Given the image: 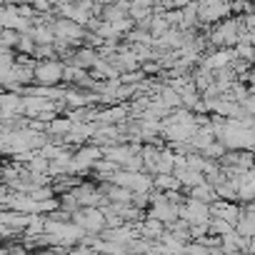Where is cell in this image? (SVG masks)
I'll return each mask as SVG.
<instances>
[{"instance_id":"1","label":"cell","mask_w":255,"mask_h":255,"mask_svg":"<svg viewBox=\"0 0 255 255\" xmlns=\"http://www.w3.org/2000/svg\"><path fill=\"white\" fill-rule=\"evenodd\" d=\"M73 223L85 235H103L108 230V215L103 208H83L73 215Z\"/></svg>"},{"instance_id":"6","label":"cell","mask_w":255,"mask_h":255,"mask_svg":"<svg viewBox=\"0 0 255 255\" xmlns=\"http://www.w3.org/2000/svg\"><path fill=\"white\" fill-rule=\"evenodd\" d=\"M210 210H213V218H220V220L230 223L233 228L238 225V220L243 215V205L240 203H225V200H215L210 205Z\"/></svg>"},{"instance_id":"7","label":"cell","mask_w":255,"mask_h":255,"mask_svg":"<svg viewBox=\"0 0 255 255\" xmlns=\"http://www.w3.org/2000/svg\"><path fill=\"white\" fill-rule=\"evenodd\" d=\"M98 60H100V50L83 45V48H78V50H75V55H73V60H70L68 65H75V68H80V70L93 73V68L98 65Z\"/></svg>"},{"instance_id":"12","label":"cell","mask_w":255,"mask_h":255,"mask_svg":"<svg viewBox=\"0 0 255 255\" xmlns=\"http://www.w3.org/2000/svg\"><path fill=\"white\" fill-rule=\"evenodd\" d=\"M185 195H188L190 200H200V203H208V205H213V203L218 200V193H215V188H213L210 183H203V185L188 190Z\"/></svg>"},{"instance_id":"5","label":"cell","mask_w":255,"mask_h":255,"mask_svg":"<svg viewBox=\"0 0 255 255\" xmlns=\"http://www.w3.org/2000/svg\"><path fill=\"white\" fill-rule=\"evenodd\" d=\"M230 5H225V3H200V25H203V30H210V28H215L218 23H223V20H228L230 18Z\"/></svg>"},{"instance_id":"15","label":"cell","mask_w":255,"mask_h":255,"mask_svg":"<svg viewBox=\"0 0 255 255\" xmlns=\"http://www.w3.org/2000/svg\"><path fill=\"white\" fill-rule=\"evenodd\" d=\"M20 38H23V33H18V30H0V50H15L18 53Z\"/></svg>"},{"instance_id":"2","label":"cell","mask_w":255,"mask_h":255,"mask_svg":"<svg viewBox=\"0 0 255 255\" xmlns=\"http://www.w3.org/2000/svg\"><path fill=\"white\" fill-rule=\"evenodd\" d=\"M50 25H53V30H55V38H58V40L70 43L73 48H83L85 35H88V28H83V25H80V23H75V20L60 18V15H55V20H53Z\"/></svg>"},{"instance_id":"8","label":"cell","mask_w":255,"mask_h":255,"mask_svg":"<svg viewBox=\"0 0 255 255\" xmlns=\"http://www.w3.org/2000/svg\"><path fill=\"white\" fill-rule=\"evenodd\" d=\"M30 218H33V215L15 213V210H3V213H0V225L25 235V230H28V225H30Z\"/></svg>"},{"instance_id":"4","label":"cell","mask_w":255,"mask_h":255,"mask_svg":"<svg viewBox=\"0 0 255 255\" xmlns=\"http://www.w3.org/2000/svg\"><path fill=\"white\" fill-rule=\"evenodd\" d=\"M180 220H185L190 228L193 225H205V223H210L213 220V210H210V205L208 203H200V200H185V205H183V210H180Z\"/></svg>"},{"instance_id":"11","label":"cell","mask_w":255,"mask_h":255,"mask_svg":"<svg viewBox=\"0 0 255 255\" xmlns=\"http://www.w3.org/2000/svg\"><path fill=\"white\" fill-rule=\"evenodd\" d=\"M155 15V3L150 0H138V3H130V20L133 23H143L148 18Z\"/></svg>"},{"instance_id":"10","label":"cell","mask_w":255,"mask_h":255,"mask_svg":"<svg viewBox=\"0 0 255 255\" xmlns=\"http://www.w3.org/2000/svg\"><path fill=\"white\" fill-rule=\"evenodd\" d=\"M165 148L160 145H153V143H145L143 145V160H145V173L148 175H158V163H160V155H163Z\"/></svg>"},{"instance_id":"13","label":"cell","mask_w":255,"mask_h":255,"mask_svg":"<svg viewBox=\"0 0 255 255\" xmlns=\"http://www.w3.org/2000/svg\"><path fill=\"white\" fill-rule=\"evenodd\" d=\"M235 233L243 235V238H248V240H253L255 238V213H250V210L243 208V215H240V220L235 225Z\"/></svg>"},{"instance_id":"9","label":"cell","mask_w":255,"mask_h":255,"mask_svg":"<svg viewBox=\"0 0 255 255\" xmlns=\"http://www.w3.org/2000/svg\"><path fill=\"white\" fill-rule=\"evenodd\" d=\"M0 108H3V120H13L23 115V95L18 93H3L0 98Z\"/></svg>"},{"instance_id":"16","label":"cell","mask_w":255,"mask_h":255,"mask_svg":"<svg viewBox=\"0 0 255 255\" xmlns=\"http://www.w3.org/2000/svg\"><path fill=\"white\" fill-rule=\"evenodd\" d=\"M235 228L230 225V223H225V220H220V218H213L210 220V235H215V238H225L228 233H233Z\"/></svg>"},{"instance_id":"3","label":"cell","mask_w":255,"mask_h":255,"mask_svg":"<svg viewBox=\"0 0 255 255\" xmlns=\"http://www.w3.org/2000/svg\"><path fill=\"white\" fill-rule=\"evenodd\" d=\"M65 78V63L63 60H38L35 65V85L40 88H58Z\"/></svg>"},{"instance_id":"14","label":"cell","mask_w":255,"mask_h":255,"mask_svg":"<svg viewBox=\"0 0 255 255\" xmlns=\"http://www.w3.org/2000/svg\"><path fill=\"white\" fill-rule=\"evenodd\" d=\"M155 190H160V193H185L183 183L175 175H155Z\"/></svg>"},{"instance_id":"17","label":"cell","mask_w":255,"mask_h":255,"mask_svg":"<svg viewBox=\"0 0 255 255\" xmlns=\"http://www.w3.org/2000/svg\"><path fill=\"white\" fill-rule=\"evenodd\" d=\"M248 255H255V238H253L250 245H248Z\"/></svg>"}]
</instances>
